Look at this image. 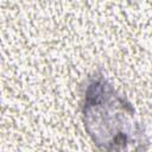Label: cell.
I'll return each mask as SVG.
<instances>
[{"instance_id": "cell-1", "label": "cell", "mask_w": 152, "mask_h": 152, "mask_svg": "<svg viewBox=\"0 0 152 152\" xmlns=\"http://www.w3.org/2000/svg\"><path fill=\"white\" fill-rule=\"evenodd\" d=\"M83 115L88 133L101 148L125 150L141 137L132 121L133 108L102 76L94 77L87 86Z\"/></svg>"}]
</instances>
